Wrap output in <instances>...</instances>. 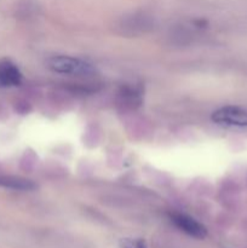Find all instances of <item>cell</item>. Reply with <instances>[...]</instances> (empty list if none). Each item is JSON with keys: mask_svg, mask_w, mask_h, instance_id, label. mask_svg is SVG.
I'll return each mask as SVG.
<instances>
[{"mask_svg": "<svg viewBox=\"0 0 247 248\" xmlns=\"http://www.w3.org/2000/svg\"><path fill=\"white\" fill-rule=\"evenodd\" d=\"M213 123L232 127H247V110L236 106H227L213 111Z\"/></svg>", "mask_w": 247, "mask_h": 248, "instance_id": "obj_2", "label": "cell"}, {"mask_svg": "<svg viewBox=\"0 0 247 248\" xmlns=\"http://www.w3.org/2000/svg\"><path fill=\"white\" fill-rule=\"evenodd\" d=\"M46 64L48 69L58 74L90 77L96 73V68L91 63L69 56H53L48 58Z\"/></svg>", "mask_w": 247, "mask_h": 248, "instance_id": "obj_1", "label": "cell"}, {"mask_svg": "<svg viewBox=\"0 0 247 248\" xmlns=\"http://www.w3.org/2000/svg\"><path fill=\"white\" fill-rule=\"evenodd\" d=\"M169 216L171 222L173 223L181 232H183L184 234L188 235V236L194 237V239L202 240L205 239L206 235H207L206 228L203 227L200 222H198V220L194 219L193 217H190V216L179 212H172L170 213Z\"/></svg>", "mask_w": 247, "mask_h": 248, "instance_id": "obj_3", "label": "cell"}, {"mask_svg": "<svg viewBox=\"0 0 247 248\" xmlns=\"http://www.w3.org/2000/svg\"><path fill=\"white\" fill-rule=\"evenodd\" d=\"M0 186L21 191H31L36 189V184L33 181L17 176H0Z\"/></svg>", "mask_w": 247, "mask_h": 248, "instance_id": "obj_6", "label": "cell"}, {"mask_svg": "<svg viewBox=\"0 0 247 248\" xmlns=\"http://www.w3.org/2000/svg\"><path fill=\"white\" fill-rule=\"evenodd\" d=\"M123 248H147V244L142 239H126L123 241Z\"/></svg>", "mask_w": 247, "mask_h": 248, "instance_id": "obj_7", "label": "cell"}, {"mask_svg": "<svg viewBox=\"0 0 247 248\" xmlns=\"http://www.w3.org/2000/svg\"><path fill=\"white\" fill-rule=\"evenodd\" d=\"M118 97L123 106L132 109L138 108L142 104L143 90L138 85L125 84L119 90Z\"/></svg>", "mask_w": 247, "mask_h": 248, "instance_id": "obj_4", "label": "cell"}, {"mask_svg": "<svg viewBox=\"0 0 247 248\" xmlns=\"http://www.w3.org/2000/svg\"><path fill=\"white\" fill-rule=\"evenodd\" d=\"M22 81V73L10 61H0V86H18Z\"/></svg>", "mask_w": 247, "mask_h": 248, "instance_id": "obj_5", "label": "cell"}]
</instances>
